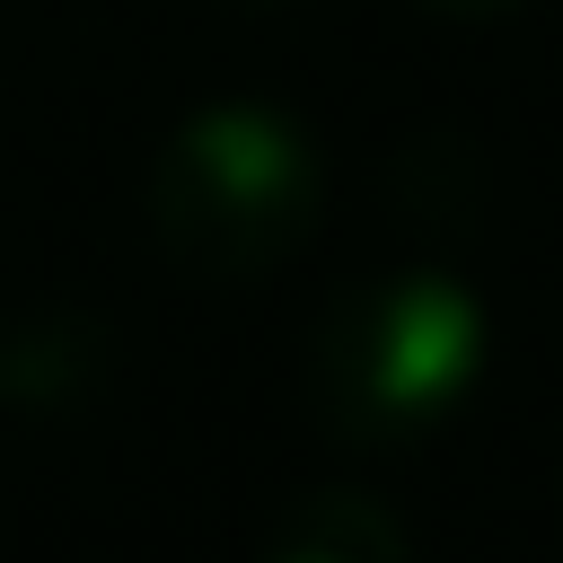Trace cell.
<instances>
[{
  "mask_svg": "<svg viewBox=\"0 0 563 563\" xmlns=\"http://www.w3.org/2000/svg\"><path fill=\"white\" fill-rule=\"evenodd\" d=\"M325 220V158L273 106H202L150 167V229L202 282L282 273Z\"/></svg>",
  "mask_w": 563,
  "mask_h": 563,
  "instance_id": "1",
  "label": "cell"
},
{
  "mask_svg": "<svg viewBox=\"0 0 563 563\" xmlns=\"http://www.w3.org/2000/svg\"><path fill=\"white\" fill-rule=\"evenodd\" d=\"M484 361V308L449 273H369L325 299L308 334V396L334 440L431 431Z\"/></svg>",
  "mask_w": 563,
  "mask_h": 563,
  "instance_id": "2",
  "label": "cell"
},
{
  "mask_svg": "<svg viewBox=\"0 0 563 563\" xmlns=\"http://www.w3.org/2000/svg\"><path fill=\"white\" fill-rule=\"evenodd\" d=\"M264 563H405V528L369 493H308Z\"/></svg>",
  "mask_w": 563,
  "mask_h": 563,
  "instance_id": "3",
  "label": "cell"
},
{
  "mask_svg": "<svg viewBox=\"0 0 563 563\" xmlns=\"http://www.w3.org/2000/svg\"><path fill=\"white\" fill-rule=\"evenodd\" d=\"M431 9H466V18H493V9H528V0H431Z\"/></svg>",
  "mask_w": 563,
  "mask_h": 563,
  "instance_id": "4",
  "label": "cell"
},
{
  "mask_svg": "<svg viewBox=\"0 0 563 563\" xmlns=\"http://www.w3.org/2000/svg\"><path fill=\"white\" fill-rule=\"evenodd\" d=\"M255 9H282V0H255Z\"/></svg>",
  "mask_w": 563,
  "mask_h": 563,
  "instance_id": "5",
  "label": "cell"
}]
</instances>
